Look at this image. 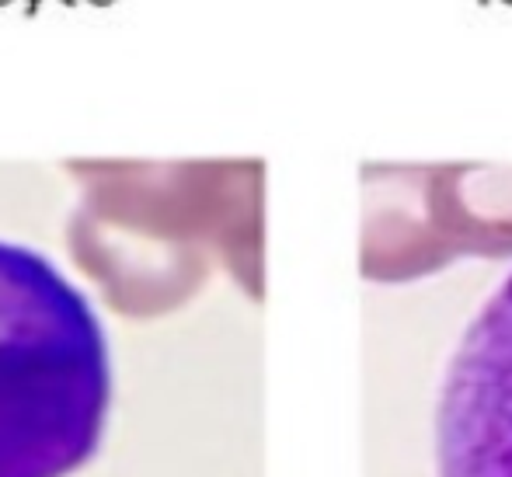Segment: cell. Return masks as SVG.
Masks as SVG:
<instances>
[{"label": "cell", "mask_w": 512, "mask_h": 477, "mask_svg": "<svg viewBox=\"0 0 512 477\" xmlns=\"http://www.w3.org/2000/svg\"><path fill=\"white\" fill-rule=\"evenodd\" d=\"M436 429L443 477H512V276L453 356Z\"/></svg>", "instance_id": "3"}, {"label": "cell", "mask_w": 512, "mask_h": 477, "mask_svg": "<svg viewBox=\"0 0 512 477\" xmlns=\"http://www.w3.org/2000/svg\"><path fill=\"white\" fill-rule=\"evenodd\" d=\"M457 255H512V168H366V276L398 283Z\"/></svg>", "instance_id": "2"}, {"label": "cell", "mask_w": 512, "mask_h": 477, "mask_svg": "<svg viewBox=\"0 0 512 477\" xmlns=\"http://www.w3.org/2000/svg\"><path fill=\"white\" fill-rule=\"evenodd\" d=\"M112 408L102 317L46 255L0 241V477H67Z\"/></svg>", "instance_id": "1"}]
</instances>
